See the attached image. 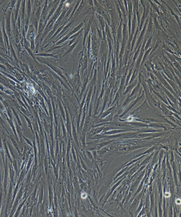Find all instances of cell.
Masks as SVG:
<instances>
[{
  "mask_svg": "<svg viewBox=\"0 0 181 217\" xmlns=\"http://www.w3.org/2000/svg\"><path fill=\"white\" fill-rule=\"evenodd\" d=\"M8 157L5 155V164L4 165V179H3V192L4 194V203L5 204L6 198L7 195V188L8 182L9 180V169L8 167Z\"/></svg>",
  "mask_w": 181,
  "mask_h": 217,
  "instance_id": "obj_1",
  "label": "cell"
},
{
  "mask_svg": "<svg viewBox=\"0 0 181 217\" xmlns=\"http://www.w3.org/2000/svg\"><path fill=\"white\" fill-rule=\"evenodd\" d=\"M23 185H22L21 187L20 190L18 191L15 198V200H14L13 206H12V209L9 217H13V215H14V214L17 209V208L18 206V204L20 203V200L21 199V198L23 196Z\"/></svg>",
  "mask_w": 181,
  "mask_h": 217,
  "instance_id": "obj_2",
  "label": "cell"
},
{
  "mask_svg": "<svg viewBox=\"0 0 181 217\" xmlns=\"http://www.w3.org/2000/svg\"><path fill=\"white\" fill-rule=\"evenodd\" d=\"M15 182L10 180V186L9 189L7 197V204L6 206L5 210V215L7 214L8 211H9L11 208V204L13 198V187Z\"/></svg>",
  "mask_w": 181,
  "mask_h": 217,
  "instance_id": "obj_3",
  "label": "cell"
},
{
  "mask_svg": "<svg viewBox=\"0 0 181 217\" xmlns=\"http://www.w3.org/2000/svg\"><path fill=\"white\" fill-rule=\"evenodd\" d=\"M26 175V167L25 166V167L21 170L20 174L19 175L20 176L18 177L17 182L19 183V185H21L22 184Z\"/></svg>",
  "mask_w": 181,
  "mask_h": 217,
  "instance_id": "obj_4",
  "label": "cell"
},
{
  "mask_svg": "<svg viewBox=\"0 0 181 217\" xmlns=\"http://www.w3.org/2000/svg\"><path fill=\"white\" fill-rule=\"evenodd\" d=\"M26 199H27V198H26V199L25 198V199H24L22 202L19 205H18L16 211L15 212V215H13V216H14V217H18L19 216V214H20V212L22 208L23 205H25V203H26Z\"/></svg>",
  "mask_w": 181,
  "mask_h": 217,
  "instance_id": "obj_5",
  "label": "cell"
},
{
  "mask_svg": "<svg viewBox=\"0 0 181 217\" xmlns=\"http://www.w3.org/2000/svg\"><path fill=\"white\" fill-rule=\"evenodd\" d=\"M17 160H16L13 159V162H12V164L13 165V167L14 169L15 174L16 175V179L17 177L18 178L19 176V172L18 171V168L17 164Z\"/></svg>",
  "mask_w": 181,
  "mask_h": 217,
  "instance_id": "obj_6",
  "label": "cell"
},
{
  "mask_svg": "<svg viewBox=\"0 0 181 217\" xmlns=\"http://www.w3.org/2000/svg\"><path fill=\"white\" fill-rule=\"evenodd\" d=\"M19 184L18 182L17 183L16 186L15 187V189H14L13 192V198H12V202H11V207H12L13 206V202L15 200V198L16 197L17 195V192L18 190V188H19Z\"/></svg>",
  "mask_w": 181,
  "mask_h": 217,
  "instance_id": "obj_7",
  "label": "cell"
},
{
  "mask_svg": "<svg viewBox=\"0 0 181 217\" xmlns=\"http://www.w3.org/2000/svg\"><path fill=\"white\" fill-rule=\"evenodd\" d=\"M33 156H32V155L31 154H30V158H29V159H28V162L27 164V166H26V174L27 175V174L28 172V170H29V169H30V165H31V163H32V158H33Z\"/></svg>",
  "mask_w": 181,
  "mask_h": 217,
  "instance_id": "obj_8",
  "label": "cell"
},
{
  "mask_svg": "<svg viewBox=\"0 0 181 217\" xmlns=\"http://www.w3.org/2000/svg\"><path fill=\"white\" fill-rule=\"evenodd\" d=\"M3 190H0V212L1 209L2 207V202H3Z\"/></svg>",
  "mask_w": 181,
  "mask_h": 217,
  "instance_id": "obj_9",
  "label": "cell"
},
{
  "mask_svg": "<svg viewBox=\"0 0 181 217\" xmlns=\"http://www.w3.org/2000/svg\"><path fill=\"white\" fill-rule=\"evenodd\" d=\"M6 30L9 33H10V18H8L7 20V24H6Z\"/></svg>",
  "mask_w": 181,
  "mask_h": 217,
  "instance_id": "obj_10",
  "label": "cell"
},
{
  "mask_svg": "<svg viewBox=\"0 0 181 217\" xmlns=\"http://www.w3.org/2000/svg\"><path fill=\"white\" fill-rule=\"evenodd\" d=\"M82 198L83 199H85L87 197V195L86 194V193H83V194H82Z\"/></svg>",
  "mask_w": 181,
  "mask_h": 217,
  "instance_id": "obj_11",
  "label": "cell"
},
{
  "mask_svg": "<svg viewBox=\"0 0 181 217\" xmlns=\"http://www.w3.org/2000/svg\"><path fill=\"white\" fill-rule=\"evenodd\" d=\"M87 155H88V156L89 157V159H90L91 160H92L93 159V157L92 156V154H90V152H89L87 154Z\"/></svg>",
  "mask_w": 181,
  "mask_h": 217,
  "instance_id": "obj_12",
  "label": "cell"
}]
</instances>
